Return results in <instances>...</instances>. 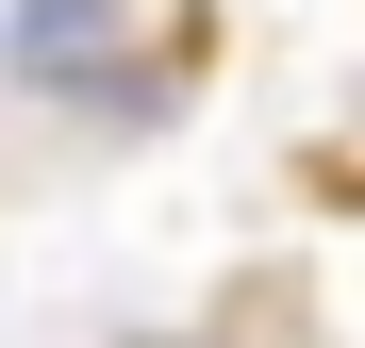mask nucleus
Segmentation results:
<instances>
[{
	"label": "nucleus",
	"instance_id": "obj_1",
	"mask_svg": "<svg viewBox=\"0 0 365 348\" xmlns=\"http://www.w3.org/2000/svg\"><path fill=\"white\" fill-rule=\"evenodd\" d=\"M182 67H200V0H17L0 17V83L83 133L182 116Z\"/></svg>",
	"mask_w": 365,
	"mask_h": 348
}]
</instances>
